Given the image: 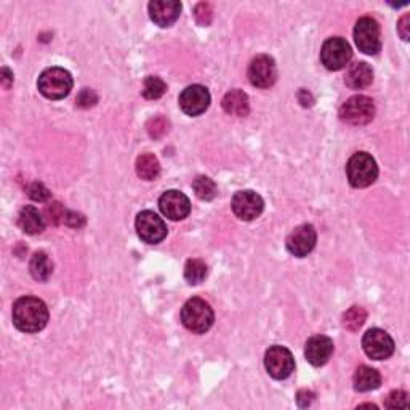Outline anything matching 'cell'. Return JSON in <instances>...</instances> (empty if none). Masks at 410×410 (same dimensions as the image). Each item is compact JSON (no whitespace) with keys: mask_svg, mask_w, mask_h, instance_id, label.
I'll list each match as a JSON object with an SVG mask.
<instances>
[{"mask_svg":"<svg viewBox=\"0 0 410 410\" xmlns=\"http://www.w3.org/2000/svg\"><path fill=\"white\" fill-rule=\"evenodd\" d=\"M13 324L24 334H37L48 323V308L41 298L21 297L13 303Z\"/></svg>","mask_w":410,"mask_h":410,"instance_id":"1","label":"cell"},{"mask_svg":"<svg viewBox=\"0 0 410 410\" xmlns=\"http://www.w3.org/2000/svg\"><path fill=\"white\" fill-rule=\"evenodd\" d=\"M215 314L202 298H191L181 309V323L192 334H205L213 325Z\"/></svg>","mask_w":410,"mask_h":410,"instance_id":"2","label":"cell"},{"mask_svg":"<svg viewBox=\"0 0 410 410\" xmlns=\"http://www.w3.org/2000/svg\"><path fill=\"white\" fill-rule=\"evenodd\" d=\"M73 77L63 68H48L37 80L38 92L48 99H63L73 90Z\"/></svg>","mask_w":410,"mask_h":410,"instance_id":"3","label":"cell"},{"mask_svg":"<svg viewBox=\"0 0 410 410\" xmlns=\"http://www.w3.org/2000/svg\"><path fill=\"white\" fill-rule=\"evenodd\" d=\"M346 175L351 186L367 188L379 176V167H376L375 159L370 154L356 153L348 160Z\"/></svg>","mask_w":410,"mask_h":410,"instance_id":"4","label":"cell"},{"mask_svg":"<svg viewBox=\"0 0 410 410\" xmlns=\"http://www.w3.org/2000/svg\"><path fill=\"white\" fill-rule=\"evenodd\" d=\"M353 57V50L343 37H330L320 48V61L329 71H340L346 68Z\"/></svg>","mask_w":410,"mask_h":410,"instance_id":"5","label":"cell"},{"mask_svg":"<svg viewBox=\"0 0 410 410\" xmlns=\"http://www.w3.org/2000/svg\"><path fill=\"white\" fill-rule=\"evenodd\" d=\"M375 118V104L364 95H356L348 99L340 109V119L350 125H365Z\"/></svg>","mask_w":410,"mask_h":410,"instance_id":"6","label":"cell"},{"mask_svg":"<svg viewBox=\"0 0 410 410\" xmlns=\"http://www.w3.org/2000/svg\"><path fill=\"white\" fill-rule=\"evenodd\" d=\"M354 42L365 55H376L381 48L380 26L374 18L364 16L354 27Z\"/></svg>","mask_w":410,"mask_h":410,"instance_id":"7","label":"cell"},{"mask_svg":"<svg viewBox=\"0 0 410 410\" xmlns=\"http://www.w3.org/2000/svg\"><path fill=\"white\" fill-rule=\"evenodd\" d=\"M264 367L276 380H285L295 370V359L284 346L274 345L264 354Z\"/></svg>","mask_w":410,"mask_h":410,"instance_id":"8","label":"cell"},{"mask_svg":"<svg viewBox=\"0 0 410 410\" xmlns=\"http://www.w3.org/2000/svg\"><path fill=\"white\" fill-rule=\"evenodd\" d=\"M135 228L140 239L146 243H159L167 236V225L151 210H145V212L138 213Z\"/></svg>","mask_w":410,"mask_h":410,"instance_id":"9","label":"cell"},{"mask_svg":"<svg viewBox=\"0 0 410 410\" xmlns=\"http://www.w3.org/2000/svg\"><path fill=\"white\" fill-rule=\"evenodd\" d=\"M362 348L370 359L383 361L395 353V341L385 330L370 329L364 334Z\"/></svg>","mask_w":410,"mask_h":410,"instance_id":"10","label":"cell"},{"mask_svg":"<svg viewBox=\"0 0 410 410\" xmlns=\"http://www.w3.org/2000/svg\"><path fill=\"white\" fill-rule=\"evenodd\" d=\"M231 207L237 218H241L243 221H252L262 215L264 208V202L260 194L247 190V191L236 192L234 196H232Z\"/></svg>","mask_w":410,"mask_h":410,"instance_id":"11","label":"cell"},{"mask_svg":"<svg viewBox=\"0 0 410 410\" xmlns=\"http://www.w3.org/2000/svg\"><path fill=\"white\" fill-rule=\"evenodd\" d=\"M278 79V69H276L274 59L268 55H258L252 59L248 66V80L257 88H269L274 85Z\"/></svg>","mask_w":410,"mask_h":410,"instance_id":"12","label":"cell"},{"mask_svg":"<svg viewBox=\"0 0 410 410\" xmlns=\"http://www.w3.org/2000/svg\"><path fill=\"white\" fill-rule=\"evenodd\" d=\"M210 106V93L204 85H190L181 92L180 108L183 113L196 118L204 114Z\"/></svg>","mask_w":410,"mask_h":410,"instance_id":"13","label":"cell"},{"mask_svg":"<svg viewBox=\"0 0 410 410\" xmlns=\"http://www.w3.org/2000/svg\"><path fill=\"white\" fill-rule=\"evenodd\" d=\"M159 208L171 221L185 220L191 212V202L185 194L175 190L164 192L159 199Z\"/></svg>","mask_w":410,"mask_h":410,"instance_id":"14","label":"cell"},{"mask_svg":"<svg viewBox=\"0 0 410 410\" xmlns=\"http://www.w3.org/2000/svg\"><path fill=\"white\" fill-rule=\"evenodd\" d=\"M318 242V232L311 225H302L292 231V234L287 237V250L293 257L303 258L309 252H313Z\"/></svg>","mask_w":410,"mask_h":410,"instance_id":"15","label":"cell"},{"mask_svg":"<svg viewBox=\"0 0 410 410\" xmlns=\"http://www.w3.org/2000/svg\"><path fill=\"white\" fill-rule=\"evenodd\" d=\"M332 354H334V341L325 335L311 337L304 346V356L314 367H320V365L329 362Z\"/></svg>","mask_w":410,"mask_h":410,"instance_id":"16","label":"cell"},{"mask_svg":"<svg viewBox=\"0 0 410 410\" xmlns=\"http://www.w3.org/2000/svg\"><path fill=\"white\" fill-rule=\"evenodd\" d=\"M149 16L160 27H169L180 18L181 3L176 0H154L148 5Z\"/></svg>","mask_w":410,"mask_h":410,"instance_id":"17","label":"cell"},{"mask_svg":"<svg viewBox=\"0 0 410 410\" xmlns=\"http://www.w3.org/2000/svg\"><path fill=\"white\" fill-rule=\"evenodd\" d=\"M18 225L26 234H31V236L41 234V232L45 229V218L42 217V213L38 212L36 207H32V205H26V207L21 208L20 212Z\"/></svg>","mask_w":410,"mask_h":410,"instance_id":"18","label":"cell"},{"mask_svg":"<svg viewBox=\"0 0 410 410\" xmlns=\"http://www.w3.org/2000/svg\"><path fill=\"white\" fill-rule=\"evenodd\" d=\"M374 80V71L367 63H356L348 69L345 82L351 90H362Z\"/></svg>","mask_w":410,"mask_h":410,"instance_id":"19","label":"cell"},{"mask_svg":"<svg viewBox=\"0 0 410 410\" xmlns=\"http://www.w3.org/2000/svg\"><path fill=\"white\" fill-rule=\"evenodd\" d=\"M221 106H223L226 113L231 115H237V118H246L248 111H250V103H248L247 93H243L239 88L226 93L223 101H221Z\"/></svg>","mask_w":410,"mask_h":410,"instance_id":"20","label":"cell"},{"mask_svg":"<svg viewBox=\"0 0 410 410\" xmlns=\"http://www.w3.org/2000/svg\"><path fill=\"white\" fill-rule=\"evenodd\" d=\"M354 390L356 391H372L381 385V376L375 369L369 365H361L354 374Z\"/></svg>","mask_w":410,"mask_h":410,"instance_id":"21","label":"cell"},{"mask_svg":"<svg viewBox=\"0 0 410 410\" xmlns=\"http://www.w3.org/2000/svg\"><path fill=\"white\" fill-rule=\"evenodd\" d=\"M136 174L140 178L146 181L156 180L160 174V164L157 157L149 153L141 154V156L136 159Z\"/></svg>","mask_w":410,"mask_h":410,"instance_id":"22","label":"cell"},{"mask_svg":"<svg viewBox=\"0 0 410 410\" xmlns=\"http://www.w3.org/2000/svg\"><path fill=\"white\" fill-rule=\"evenodd\" d=\"M31 274L36 281H47L53 273V263L50 262L48 255L43 252H37L31 260L29 264Z\"/></svg>","mask_w":410,"mask_h":410,"instance_id":"23","label":"cell"},{"mask_svg":"<svg viewBox=\"0 0 410 410\" xmlns=\"http://www.w3.org/2000/svg\"><path fill=\"white\" fill-rule=\"evenodd\" d=\"M192 190L201 201H212V199L217 197L218 194L217 185H215V181L212 178H208V176H197L192 183Z\"/></svg>","mask_w":410,"mask_h":410,"instance_id":"24","label":"cell"},{"mask_svg":"<svg viewBox=\"0 0 410 410\" xmlns=\"http://www.w3.org/2000/svg\"><path fill=\"white\" fill-rule=\"evenodd\" d=\"M207 264H205L202 260H197V258H192V260H188L186 266H185V278L186 281L190 282V284L196 285V284H201V282L207 278Z\"/></svg>","mask_w":410,"mask_h":410,"instance_id":"25","label":"cell"},{"mask_svg":"<svg viewBox=\"0 0 410 410\" xmlns=\"http://www.w3.org/2000/svg\"><path fill=\"white\" fill-rule=\"evenodd\" d=\"M167 92V84L157 76H149L145 79V85H143V97L146 99H159L164 97Z\"/></svg>","mask_w":410,"mask_h":410,"instance_id":"26","label":"cell"},{"mask_svg":"<svg viewBox=\"0 0 410 410\" xmlns=\"http://www.w3.org/2000/svg\"><path fill=\"white\" fill-rule=\"evenodd\" d=\"M365 319H367V313H365V309L361 306H353L343 314V325H345V329L348 330L356 332L364 325Z\"/></svg>","mask_w":410,"mask_h":410,"instance_id":"27","label":"cell"},{"mask_svg":"<svg viewBox=\"0 0 410 410\" xmlns=\"http://www.w3.org/2000/svg\"><path fill=\"white\" fill-rule=\"evenodd\" d=\"M194 16H196V21L201 26H208L213 20V8L208 2H201L196 5L194 8Z\"/></svg>","mask_w":410,"mask_h":410,"instance_id":"28","label":"cell"},{"mask_svg":"<svg viewBox=\"0 0 410 410\" xmlns=\"http://www.w3.org/2000/svg\"><path fill=\"white\" fill-rule=\"evenodd\" d=\"M385 406L390 409H399V407H407L409 406V397L406 391H393L388 395Z\"/></svg>","mask_w":410,"mask_h":410,"instance_id":"29","label":"cell"},{"mask_svg":"<svg viewBox=\"0 0 410 410\" xmlns=\"http://www.w3.org/2000/svg\"><path fill=\"white\" fill-rule=\"evenodd\" d=\"M148 132L153 138H160L169 132V122L164 118L151 119V122L148 124Z\"/></svg>","mask_w":410,"mask_h":410,"instance_id":"30","label":"cell"},{"mask_svg":"<svg viewBox=\"0 0 410 410\" xmlns=\"http://www.w3.org/2000/svg\"><path fill=\"white\" fill-rule=\"evenodd\" d=\"M97 93L90 90V88H84V90L79 93V97H77V104H79L80 108H90L93 104H97Z\"/></svg>","mask_w":410,"mask_h":410,"instance_id":"31","label":"cell"},{"mask_svg":"<svg viewBox=\"0 0 410 410\" xmlns=\"http://www.w3.org/2000/svg\"><path fill=\"white\" fill-rule=\"evenodd\" d=\"M29 196L34 199V201L43 202V201H47V199L50 197V191L47 190L45 186L42 185V183H34V185L29 188Z\"/></svg>","mask_w":410,"mask_h":410,"instance_id":"32","label":"cell"},{"mask_svg":"<svg viewBox=\"0 0 410 410\" xmlns=\"http://www.w3.org/2000/svg\"><path fill=\"white\" fill-rule=\"evenodd\" d=\"M314 397L316 396H314L313 391L302 390V391H298V395H297V402L300 407H308L309 404L314 401Z\"/></svg>","mask_w":410,"mask_h":410,"instance_id":"33","label":"cell"},{"mask_svg":"<svg viewBox=\"0 0 410 410\" xmlns=\"http://www.w3.org/2000/svg\"><path fill=\"white\" fill-rule=\"evenodd\" d=\"M64 223L66 225H69V226H74V228H80L82 225L85 223V220H84V217H82V215H79V213H74V212H69V213H66L64 215Z\"/></svg>","mask_w":410,"mask_h":410,"instance_id":"34","label":"cell"},{"mask_svg":"<svg viewBox=\"0 0 410 410\" xmlns=\"http://www.w3.org/2000/svg\"><path fill=\"white\" fill-rule=\"evenodd\" d=\"M409 21H410V16H409V13H406L401 20H399V23H397V32H399V36L404 38V41H409Z\"/></svg>","mask_w":410,"mask_h":410,"instance_id":"35","label":"cell"},{"mask_svg":"<svg viewBox=\"0 0 410 410\" xmlns=\"http://www.w3.org/2000/svg\"><path fill=\"white\" fill-rule=\"evenodd\" d=\"M12 84H13V74L10 73L7 68H2V85L5 88H10Z\"/></svg>","mask_w":410,"mask_h":410,"instance_id":"36","label":"cell"}]
</instances>
